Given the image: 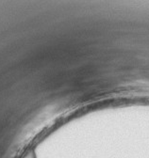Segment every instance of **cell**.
I'll list each match as a JSON object with an SVG mask.
<instances>
[{
    "label": "cell",
    "instance_id": "cell-1",
    "mask_svg": "<svg viewBox=\"0 0 149 158\" xmlns=\"http://www.w3.org/2000/svg\"><path fill=\"white\" fill-rule=\"evenodd\" d=\"M26 158H33V155H28V156H27Z\"/></svg>",
    "mask_w": 149,
    "mask_h": 158
}]
</instances>
